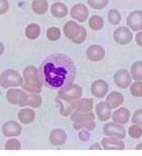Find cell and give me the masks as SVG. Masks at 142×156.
I'll return each mask as SVG.
<instances>
[{
    "label": "cell",
    "instance_id": "1",
    "mask_svg": "<svg viewBox=\"0 0 142 156\" xmlns=\"http://www.w3.org/2000/svg\"><path fill=\"white\" fill-rule=\"evenodd\" d=\"M77 69L73 60L64 54H53L43 61L39 78L43 84L52 90H62L73 83Z\"/></svg>",
    "mask_w": 142,
    "mask_h": 156
},
{
    "label": "cell",
    "instance_id": "2",
    "mask_svg": "<svg viewBox=\"0 0 142 156\" xmlns=\"http://www.w3.org/2000/svg\"><path fill=\"white\" fill-rule=\"evenodd\" d=\"M24 79L21 87L24 90H26L29 93L38 94L42 91V81L39 78V73L37 69L33 66H27L24 71Z\"/></svg>",
    "mask_w": 142,
    "mask_h": 156
},
{
    "label": "cell",
    "instance_id": "3",
    "mask_svg": "<svg viewBox=\"0 0 142 156\" xmlns=\"http://www.w3.org/2000/svg\"><path fill=\"white\" fill-rule=\"evenodd\" d=\"M64 34L66 37L71 39L74 43L80 44L85 41L87 33L85 27L79 26L74 21H68L64 26Z\"/></svg>",
    "mask_w": 142,
    "mask_h": 156
},
{
    "label": "cell",
    "instance_id": "4",
    "mask_svg": "<svg viewBox=\"0 0 142 156\" xmlns=\"http://www.w3.org/2000/svg\"><path fill=\"white\" fill-rule=\"evenodd\" d=\"M22 82H24L22 77L15 70H6L0 75V84L3 89L21 86Z\"/></svg>",
    "mask_w": 142,
    "mask_h": 156
},
{
    "label": "cell",
    "instance_id": "5",
    "mask_svg": "<svg viewBox=\"0 0 142 156\" xmlns=\"http://www.w3.org/2000/svg\"><path fill=\"white\" fill-rule=\"evenodd\" d=\"M82 94H83V90L81 87L77 86V84H70V86L59 90L57 97L68 100V101H73V100L80 99Z\"/></svg>",
    "mask_w": 142,
    "mask_h": 156
},
{
    "label": "cell",
    "instance_id": "6",
    "mask_svg": "<svg viewBox=\"0 0 142 156\" xmlns=\"http://www.w3.org/2000/svg\"><path fill=\"white\" fill-rule=\"evenodd\" d=\"M103 132L107 136L117 137V138L120 139H123L126 136V132H125L124 127H122V125H120V123L114 122V121L106 123L104 126V128H103Z\"/></svg>",
    "mask_w": 142,
    "mask_h": 156
},
{
    "label": "cell",
    "instance_id": "7",
    "mask_svg": "<svg viewBox=\"0 0 142 156\" xmlns=\"http://www.w3.org/2000/svg\"><path fill=\"white\" fill-rule=\"evenodd\" d=\"M43 102V98L39 94H33V93H24L21 99L19 101L20 107H29L32 108H38Z\"/></svg>",
    "mask_w": 142,
    "mask_h": 156
},
{
    "label": "cell",
    "instance_id": "8",
    "mask_svg": "<svg viewBox=\"0 0 142 156\" xmlns=\"http://www.w3.org/2000/svg\"><path fill=\"white\" fill-rule=\"evenodd\" d=\"M114 39L119 44H128L133 39V33L127 27H118L114 33Z\"/></svg>",
    "mask_w": 142,
    "mask_h": 156
},
{
    "label": "cell",
    "instance_id": "9",
    "mask_svg": "<svg viewBox=\"0 0 142 156\" xmlns=\"http://www.w3.org/2000/svg\"><path fill=\"white\" fill-rule=\"evenodd\" d=\"M130 81H132V77H130V73L127 70H119L118 72L114 74V83L121 89H126L130 86Z\"/></svg>",
    "mask_w": 142,
    "mask_h": 156
},
{
    "label": "cell",
    "instance_id": "10",
    "mask_svg": "<svg viewBox=\"0 0 142 156\" xmlns=\"http://www.w3.org/2000/svg\"><path fill=\"white\" fill-rule=\"evenodd\" d=\"M88 14H89L88 9L82 3L75 4L70 11L71 17L80 22H85L88 19Z\"/></svg>",
    "mask_w": 142,
    "mask_h": 156
},
{
    "label": "cell",
    "instance_id": "11",
    "mask_svg": "<svg viewBox=\"0 0 142 156\" xmlns=\"http://www.w3.org/2000/svg\"><path fill=\"white\" fill-rule=\"evenodd\" d=\"M108 92V84L105 80L98 79L91 84V93L95 97L103 98Z\"/></svg>",
    "mask_w": 142,
    "mask_h": 156
},
{
    "label": "cell",
    "instance_id": "12",
    "mask_svg": "<svg viewBox=\"0 0 142 156\" xmlns=\"http://www.w3.org/2000/svg\"><path fill=\"white\" fill-rule=\"evenodd\" d=\"M101 144H102V148L105 150H123L124 149V143L120 138L113 136L103 138Z\"/></svg>",
    "mask_w": 142,
    "mask_h": 156
},
{
    "label": "cell",
    "instance_id": "13",
    "mask_svg": "<svg viewBox=\"0 0 142 156\" xmlns=\"http://www.w3.org/2000/svg\"><path fill=\"white\" fill-rule=\"evenodd\" d=\"M22 128L16 121H8L2 126V133L8 137L19 136L21 134Z\"/></svg>",
    "mask_w": 142,
    "mask_h": 156
},
{
    "label": "cell",
    "instance_id": "14",
    "mask_svg": "<svg viewBox=\"0 0 142 156\" xmlns=\"http://www.w3.org/2000/svg\"><path fill=\"white\" fill-rule=\"evenodd\" d=\"M127 26L137 32L142 30V12L141 11H134L127 17Z\"/></svg>",
    "mask_w": 142,
    "mask_h": 156
},
{
    "label": "cell",
    "instance_id": "15",
    "mask_svg": "<svg viewBox=\"0 0 142 156\" xmlns=\"http://www.w3.org/2000/svg\"><path fill=\"white\" fill-rule=\"evenodd\" d=\"M95 113L99 120H108L111 117V107L106 101H101L95 105Z\"/></svg>",
    "mask_w": 142,
    "mask_h": 156
},
{
    "label": "cell",
    "instance_id": "16",
    "mask_svg": "<svg viewBox=\"0 0 142 156\" xmlns=\"http://www.w3.org/2000/svg\"><path fill=\"white\" fill-rule=\"evenodd\" d=\"M73 112H87L91 111L93 107V100L90 98H80V99L73 100Z\"/></svg>",
    "mask_w": 142,
    "mask_h": 156
},
{
    "label": "cell",
    "instance_id": "17",
    "mask_svg": "<svg viewBox=\"0 0 142 156\" xmlns=\"http://www.w3.org/2000/svg\"><path fill=\"white\" fill-rule=\"evenodd\" d=\"M87 57L91 61H100L104 58L105 50L101 45H91L87 49Z\"/></svg>",
    "mask_w": 142,
    "mask_h": 156
},
{
    "label": "cell",
    "instance_id": "18",
    "mask_svg": "<svg viewBox=\"0 0 142 156\" xmlns=\"http://www.w3.org/2000/svg\"><path fill=\"white\" fill-rule=\"evenodd\" d=\"M70 119L73 122H85L95 120V114L91 111L87 112H73L70 115Z\"/></svg>",
    "mask_w": 142,
    "mask_h": 156
},
{
    "label": "cell",
    "instance_id": "19",
    "mask_svg": "<svg viewBox=\"0 0 142 156\" xmlns=\"http://www.w3.org/2000/svg\"><path fill=\"white\" fill-rule=\"evenodd\" d=\"M67 140V135H66L65 131L61 129L53 130L50 133V141L54 146H62Z\"/></svg>",
    "mask_w": 142,
    "mask_h": 156
},
{
    "label": "cell",
    "instance_id": "20",
    "mask_svg": "<svg viewBox=\"0 0 142 156\" xmlns=\"http://www.w3.org/2000/svg\"><path fill=\"white\" fill-rule=\"evenodd\" d=\"M111 116H113L114 122H118L120 125H124V123H127L128 120H129L130 113L126 108H121V109L114 111Z\"/></svg>",
    "mask_w": 142,
    "mask_h": 156
},
{
    "label": "cell",
    "instance_id": "21",
    "mask_svg": "<svg viewBox=\"0 0 142 156\" xmlns=\"http://www.w3.org/2000/svg\"><path fill=\"white\" fill-rule=\"evenodd\" d=\"M56 102L59 105V113L63 116H70L73 113V104L72 101L62 99V98L56 97Z\"/></svg>",
    "mask_w": 142,
    "mask_h": 156
},
{
    "label": "cell",
    "instance_id": "22",
    "mask_svg": "<svg viewBox=\"0 0 142 156\" xmlns=\"http://www.w3.org/2000/svg\"><path fill=\"white\" fill-rule=\"evenodd\" d=\"M106 102L110 105L111 108H118L124 102V97L119 92H111L106 97Z\"/></svg>",
    "mask_w": 142,
    "mask_h": 156
},
{
    "label": "cell",
    "instance_id": "23",
    "mask_svg": "<svg viewBox=\"0 0 142 156\" xmlns=\"http://www.w3.org/2000/svg\"><path fill=\"white\" fill-rule=\"evenodd\" d=\"M51 14L56 18H63L66 17L68 14V8L66 4L62 3V2H55V3L52 4L51 9Z\"/></svg>",
    "mask_w": 142,
    "mask_h": 156
},
{
    "label": "cell",
    "instance_id": "24",
    "mask_svg": "<svg viewBox=\"0 0 142 156\" xmlns=\"http://www.w3.org/2000/svg\"><path fill=\"white\" fill-rule=\"evenodd\" d=\"M18 119L21 123L29 125L35 119V112L31 109H22L18 112Z\"/></svg>",
    "mask_w": 142,
    "mask_h": 156
},
{
    "label": "cell",
    "instance_id": "25",
    "mask_svg": "<svg viewBox=\"0 0 142 156\" xmlns=\"http://www.w3.org/2000/svg\"><path fill=\"white\" fill-rule=\"evenodd\" d=\"M24 93V91L18 90V89H10L6 93V99L12 105H19V101Z\"/></svg>",
    "mask_w": 142,
    "mask_h": 156
},
{
    "label": "cell",
    "instance_id": "26",
    "mask_svg": "<svg viewBox=\"0 0 142 156\" xmlns=\"http://www.w3.org/2000/svg\"><path fill=\"white\" fill-rule=\"evenodd\" d=\"M32 9L37 15H43L48 11V2L46 0H34L32 2Z\"/></svg>",
    "mask_w": 142,
    "mask_h": 156
},
{
    "label": "cell",
    "instance_id": "27",
    "mask_svg": "<svg viewBox=\"0 0 142 156\" xmlns=\"http://www.w3.org/2000/svg\"><path fill=\"white\" fill-rule=\"evenodd\" d=\"M40 35V27L36 23H31L26 27V36L27 38L34 40L38 38Z\"/></svg>",
    "mask_w": 142,
    "mask_h": 156
},
{
    "label": "cell",
    "instance_id": "28",
    "mask_svg": "<svg viewBox=\"0 0 142 156\" xmlns=\"http://www.w3.org/2000/svg\"><path fill=\"white\" fill-rule=\"evenodd\" d=\"M132 77L136 81H142V61H137L132 66L130 69Z\"/></svg>",
    "mask_w": 142,
    "mask_h": 156
},
{
    "label": "cell",
    "instance_id": "29",
    "mask_svg": "<svg viewBox=\"0 0 142 156\" xmlns=\"http://www.w3.org/2000/svg\"><path fill=\"white\" fill-rule=\"evenodd\" d=\"M88 23L91 30H93V31H99V30L102 29L103 26H104V20H103L102 17H100V16L93 15L92 17H90Z\"/></svg>",
    "mask_w": 142,
    "mask_h": 156
},
{
    "label": "cell",
    "instance_id": "30",
    "mask_svg": "<svg viewBox=\"0 0 142 156\" xmlns=\"http://www.w3.org/2000/svg\"><path fill=\"white\" fill-rule=\"evenodd\" d=\"M73 128L75 130H85V131H92L95 128V121H85V122H74Z\"/></svg>",
    "mask_w": 142,
    "mask_h": 156
},
{
    "label": "cell",
    "instance_id": "31",
    "mask_svg": "<svg viewBox=\"0 0 142 156\" xmlns=\"http://www.w3.org/2000/svg\"><path fill=\"white\" fill-rule=\"evenodd\" d=\"M107 17H108V21L110 22L111 24H114V26H117V24H119V23H120V21H121L120 13H119L117 10H114V9H111V10H109Z\"/></svg>",
    "mask_w": 142,
    "mask_h": 156
},
{
    "label": "cell",
    "instance_id": "32",
    "mask_svg": "<svg viewBox=\"0 0 142 156\" xmlns=\"http://www.w3.org/2000/svg\"><path fill=\"white\" fill-rule=\"evenodd\" d=\"M61 30L58 27H52L50 29H48L47 31V38L49 39L50 41H56L58 40L59 37H61Z\"/></svg>",
    "mask_w": 142,
    "mask_h": 156
},
{
    "label": "cell",
    "instance_id": "33",
    "mask_svg": "<svg viewBox=\"0 0 142 156\" xmlns=\"http://www.w3.org/2000/svg\"><path fill=\"white\" fill-rule=\"evenodd\" d=\"M130 93L135 97H142V81H136L130 84Z\"/></svg>",
    "mask_w": 142,
    "mask_h": 156
},
{
    "label": "cell",
    "instance_id": "34",
    "mask_svg": "<svg viewBox=\"0 0 142 156\" xmlns=\"http://www.w3.org/2000/svg\"><path fill=\"white\" fill-rule=\"evenodd\" d=\"M88 4L95 10H102L108 3V0H87Z\"/></svg>",
    "mask_w": 142,
    "mask_h": 156
},
{
    "label": "cell",
    "instance_id": "35",
    "mask_svg": "<svg viewBox=\"0 0 142 156\" xmlns=\"http://www.w3.org/2000/svg\"><path fill=\"white\" fill-rule=\"evenodd\" d=\"M128 134H129V136L132 137V138H140L142 136V129L140 126L138 125H134L132 126V127L129 128V130H128Z\"/></svg>",
    "mask_w": 142,
    "mask_h": 156
},
{
    "label": "cell",
    "instance_id": "36",
    "mask_svg": "<svg viewBox=\"0 0 142 156\" xmlns=\"http://www.w3.org/2000/svg\"><path fill=\"white\" fill-rule=\"evenodd\" d=\"M20 148H21L20 141L15 138H12V139H10V140H8L6 146H4L6 150H20Z\"/></svg>",
    "mask_w": 142,
    "mask_h": 156
},
{
    "label": "cell",
    "instance_id": "37",
    "mask_svg": "<svg viewBox=\"0 0 142 156\" xmlns=\"http://www.w3.org/2000/svg\"><path fill=\"white\" fill-rule=\"evenodd\" d=\"M132 122L134 123V125H138V126H140V127H142V109L137 110V111L135 112L132 118Z\"/></svg>",
    "mask_w": 142,
    "mask_h": 156
},
{
    "label": "cell",
    "instance_id": "38",
    "mask_svg": "<svg viewBox=\"0 0 142 156\" xmlns=\"http://www.w3.org/2000/svg\"><path fill=\"white\" fill-rule=\"evenodd\" d=\"M9 10V2L8 0H0V15L6 13Z\"/></svg>",
    "mask_w": 142,
    "mask_h": 156
},
{
    "label": "cell",
    "instance_id": "39",
    "mask_svg": "<svg viewBox=\"0 0 142 156\" xmlns=\"http://www.w3.org/2000/svg\"><path fill=\"white\" fill-rule=\"evenodd\" d=\"M136 42H137V44L140 45L142 48V32H139L136 35Z\"/></svg>",
    "mask_w": 142,
    "mask_h": 156
},
{
    "label": "cell",
    "instance_id": "40",
    "mask_svg": "<svg viewBox=\"0 0 142 156\" xmlns=\"http://www.w3.org/2000/svg\"><path fill=\"white\" fill-rule=\"evenodd\" d=\"M101 148H102V147H101L99 144H93V146H91L89 149H90V150H93V149H98V150H100Z\"/></svg>",
    "mask_w": 142,
    "mask_h": 156
},
{
    "label": "cell",
    "instance_id": "41",
    "mask_svg": "<svg viewBox=\"0 0 142 156\" xmlns=\"http://www.w3.org/2000/svg\"><path fill=\"white\" fill-rule=\"evenodd\" d=\"M3 52H4V47H3V44L0 42V55L3 54Z\"/></svg>",
    "mask_w": 142,
    "mask_h": 156
},
{
    "label": "cell",
    "instance_id": "42",
    "mask_svg": "<svg viewBox=\"0 0 142 156\" xmlns=\"http://www.w3.org/2000/svg\"><path fill=\"white\" fill-rule=\"evenodd\" d=\"M136 149L137 150H142V143L140 144H138V146L136 147Z\"/></svg>",
    "mask_w": 142,
    "mask_h": 156
}]
</instances>
